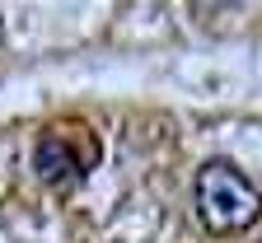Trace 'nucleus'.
<instances>
[{"label": "nucleus", "instance_id": "obj_1", "mask_svg": "<svg viewBox=\"0 0 262 243\" xmlns=\"http://www.w3.org/2000/svg\"><path fill=\"white\" fill-rule=\"evenodd\" d=\"M192 201H196V220H202L211 234H239V229H248L262 215L257 187L229 159H211V164L196 168Z\"/></svg>", "mask_w": 262, "mask_h": 243}, {"label": "nucleus", "instance_id": "obj_2", "mask_svg": "<svg viewBox=\"0 0 262 243\" xmlns=\"http://www.w3.org/2000/svg\"><path fill=\"white\" fill-rule=\"evenodd\" d=\"M89 164H94V154H89V150H75V145L66 141V136H56V131H47L42 141H38V150H33V168H38V178H42L47 187H56V192H75V187L84 183Z\"/></svg>", "mask_w": 262, "mask_h": 243}]
</instances>
